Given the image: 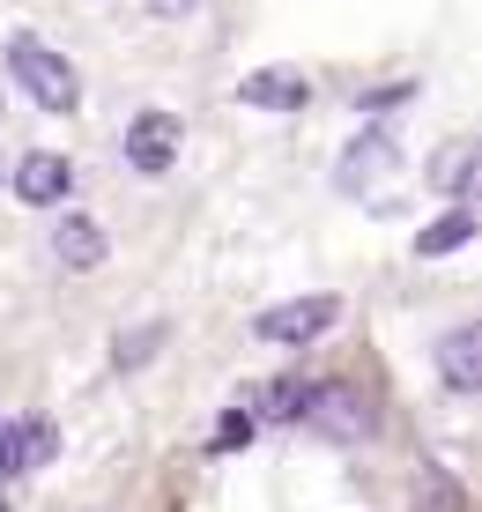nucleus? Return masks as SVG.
<instances>
[{"label": "nucleus", "instance_id": "obj_1", "mask_svg": "<svg viewBox=\"0 0 482 512\" xmlns=\"http://www.w3.org/2000/svg\"><path fill=\"white\" fill-rule=\"evenodd\" d=\"M0 52H8V75L30 90V104H38V112L67 119V112L82 104V75L67 67V52H52V45L38 38V30H15V38L0 45Z\"/></svg>", "mask_w": 482, "mask_h": 512}, {"label": "nucleus", "instance_id": "obj_2", "mask_svg": "<svg viewBox=\"0 0 482 512\" xmlns=\"http://www.w3.org/2000/svg\"><path fill=\"white\" fill-rule=\"evenodd\" d=\"M334 320H342V305H334V297H290V305H267L260 320H253V334H260V342H275V349H305V342H319Z\"/></svg>", "mask_w": 482, "mask_h": 512}, {"label": "nucleus", "instance_id": "obj_3", "mask_svg": "<svg viewBox=\"0 0 482 512\" xmlns=\"http://www.w3.org/2000/svg\"><path fill=\"white\" fill-rule=\"evenodd\" d=\"M119 149H127V164L141 171V179H164L171 156H178V119L149 104V112H134V119H127V141H119Z\"/></svg>", "mask_w": 482, "mask_h": 512}, {"label": "nucleus", "instance_id": "obj_4", "mask_svg": "<svg viewBox=\"0 0 482 512\" xmlns=\"http://www.w3.org/2000/svg\"><path fill=\"white\" fill-rule=\"evenodd\" d=\"M104 253H112V238H104V223H97V216L67 208V216L52 223V260H60V268L89 275V268H104Z\"/></svg>", "mask_w": 482, "mask_h": 512}, {"label": "nucleus", "instance_id": "obj_5", "mask_svg": "<svg viewBox=\"0 0 482 512\" xmlns=\"http://www.w3.org/2000/svg\"><path fill=\"white\" fill-rule=\"evenodd\" d=\"M238 104H245V112H305L312 82L297 75V67H260V75L238 82Z\"/></svg>", "mask_w": 482, "mask_h": 512}, {"label": "nucleus", "instance_id": "obj_6", "mask_svg": "<svg viewBox=\"0 0 482 512\" xmlns=\"http://www.w3.org/2000/svg\"><path fill=\"white\" fill-rule=\"evenodd\" d=\"M67 186H75V164H67V156H52V149H30L23 164H15V193H23L30 208L67 201Z\"/></svg>", "mask_w": 482, "mask_h": 512}, {"label": "nucleus", "instance_id": "obj_7", "mask_svg": "<svg viewBox=\"0 0 482 512\" xmlns=\"http://www.w3.org/2000/svg\"><path fill=\"white\" fill-rule=\"evenodd\" d=\"M45 461H52V423L45 416L0 423V475H23V468H45Z\"/></svg>", "mask_w": 482, "mask_h": 512}, {"label": "nucleus", "instance_id": "obj_8", "mask_svg": "<svg viewBox=\"0 0 482 512\" xmlns=\"http://www.w3.org/2000/svg\"><path fill=\"white\" fill-rule=\"evenodd\" d=\"M438 379L453 386V394H475V386H482V342H475V327H453L438 342Z\"/></svg>", "mask_w": 482, "mask_h": 512}, {"label": "nucleus", "instance_id": "obj_9", "mask_svg": "<svg viewBox=\"0 0 482 512\" xmlns=\"http://www.w3.org/2000/svg\"><path fill=\"white\" fill-rule=\"evenodd\" d=\"M386 164H394V134H364V141H356V149L342 156V186H349V193H356V186H371Z\"/></svg>", "mask_w": 482, "mask_h": 512}, {"label": "nucleus", "instance_id": "obj_10", "mask_svg": "<svg viewBox=\"0 0 482 512\" xmlns=\"http://www.w3.org/2000/svg\"><path fill=\"white\" fill-rule=\"evenodd\" d=\"M468 238H475V216H468V208H445V216L431 223V231L416 238V253H460Z\"/></svg>", "mask_w": 482, "mask_h": 512}, {"label": "nucleus", "instance_id": "obj_11", "mask_svg": "<svg viewBox=\"0 0 482 512\" xmlns=\"http://www.w3.org/2000/svg\"><path fill=\"white\" fill-rule=\"evenodd\" d=\"M431 179H438V186H445V193L460 201V193L475 186V141H453V149L438 156V171H431Z\"/></svg>", "mask_w": 482, "mask_h": 512}, {"label": "nucleus", "instance_id": "obj_12", "mask_svg": "<svg viewBox=\"0 0 482 512\" xmlns=\"http://www.w3.org/2000/svg\"><path fill=\"white\" fill-rule=\"evenodd\" d=\"M156 342H164V327H134V334H119V372H127V364H149L156 357Z\"/></svg>", "mask_w": 482, "mask_h": 512}, {"label": "nucleus", "instance_id": "obj_13", "mask_svg": "<svg viewBox=\"0 0 482 512\" xmlns=\"http://www.w3.org/2000/svg\"><path fill=\"white\" fill-rule=\"evenodd\" d=\"M201 0H149V15H193Z\"/></svg>", "mask_w": 482, "mask_h": 512}, {"label": "nucleus", "instance_id": "obj_14", "mask_svg": "<svg viewBox=\"0 0 482 512\" xmlns=\"http://www.w3.org/2000/svg\"><path fill=\"white\" fill-rule=\"evenodd\" d=\"M0 186H8V171H0Z\"/></svg>", "mask_w": 482, "mask_h": 512}, {"label": "nucleus", "instance_id": "obj_15", "mask_svg": "<svg viewBox=\"0 0 482 512\" xmlns=\"http://www.w3.org/2000/svg\"><path fill=\"white\" fill-rule=\"evenodd\" d=\"M0 512H8V498H0Z\"/></svg>", "mask_w": 482, "mask_h": 512}]
</instances>
